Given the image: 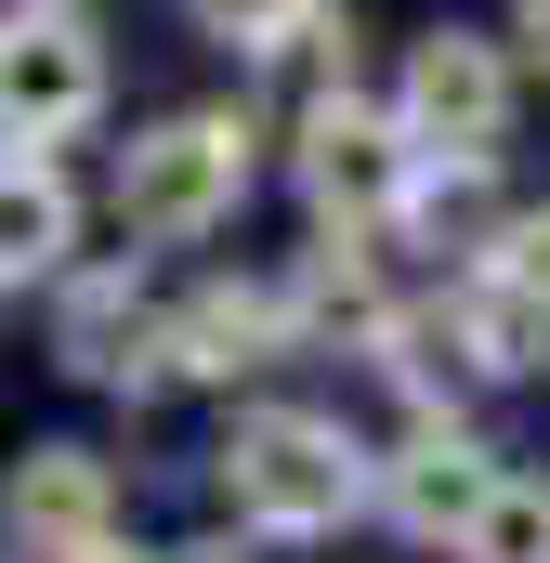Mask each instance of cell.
<instances>
[{"label":"cell","mask_w":550,"mask_h":563,"mask_svg":"<svg viewBox=\"0 0 550 563\" xmlns=\"http://www.w3.org/2000/svg\"><path fill=\"white\" fill-rule=\"evenodd\" d=\"M210 485L250 538H341L354 511H381V459L328 407H237L210 445Z\"/></svg>","instance_id":"cell-1"},{"label":"cell","mask_w":550,"mask_h":563,"mask_svg":"<svg viewBox=\"0 0 550 563\" xmlns=\"http://www.w3.org/2000/svg\"><path fill=\"white\" fill-rule=\"evenodd\" d=\"M250 184H263V106L250 92L237 106H170L119 144V236L132 250H197L250 210Z\"/></svg>","instance_id":"cell-2"},{"label":"cell","mask_w":550,"mask_h":563,"mask_svg":"<svg viewBox=\"0 0 550 563\" xmlns=\"http://www.w3.org/2000/svg\"><path fill=\"white\" fill-rule=\"evenodd\" d=\"M419 132L394 92H341V106H315L301 132H288V184H301V210H315V236H394L419 197Z\"/></svg>","instance_id":"cell-3"},{"label":"cell","mask_w":550,"mask_h":563,"mask_svg":"<svg viewBox=\"0 0 550 563\" xmlns=\"http://www.w3.org/2000/svg\"><path fill=\"white\" fill-rule=\"evenodd\" d=\"M394 106H407L419 157L498 170V144H512V119H525L512 26H419V40H407V66H394Z\"/></svg>","instance_id":"cell-4"},{"label":"cell","mask_w":550,"mask_h":563,"mask_svg":"<svg viewBox=\"0 0 550 563\" xmlns=\"http://www.w3.org/2000/svg\"><path fill=\"white\" fill-rule=\"evenodd\" d=\"M92 119H106V40L66 0H13V40H0V132H13V157H66Z\"/></svg>","instance_id":"cell-5"},{"label":"cell","mask_w":550,"mask_h":563,"mask_svg":"<svg viewBox=\"0 0 550 563\" xmlns=\"http://www.w3.org/2000/svg\"><path fill=\"white\" fill-rule=\"evenodd\" d=\"M53 367L92 380V394H170V380H184V354H170V301H157L132 263L66 276V288H53Z\"/></svg>","instance_id":"cell-6"},{"label":"cell","mask_w":550,"mask_h":563,"mask_svg":"<svg viewBox=\"0 0 550 563\" xmlns=\"http://www.w3.org/2000/svg\"><path fill=\"white\" fill-rule=\"evenodd\" d=\"M498 485H512V459L459 420V407H446V420H407L394 445H381V525H394L407 551H459Z\"/></svg>","instance_id":"cell-7"},{"label":"cell","mask_w":550,"mask_h":563,"mask_svg":"<svg viewBox=\"0 0 550 563\" xmlns=\"http://www.w3.org/2000/svg\"><path fill=\"white\" fill-rule=\"evenodd\" d=\"M170 354H184V380H210V394L288 367V354H301L288 276H210V288H184V301H170Z\"/></svg>","instance_id":"cell-8"},{"label":"cell","mask_w":550,"mask_h":563,"mask_svg":"<svg viewBox=\"0 0 550 563\" xmlns=\"http://www.w3.org/2000/svg\"><path fill=\"white\" fill-rule=\"evenodd\" d=\"M0 511H13V563H92L119 538V472L92 445H26Z\"/></svg>","instance_id":"cell-9"},{"label":"cell","mask_w":550,"mask_h":563,"mask_svg":"<svg viewBox=\"0 0 550 563\" xmlns=\"http://www.w3.org/2000/svg\"><path fill=\"white\" fill-rule=\"evenodd\" d=\"M432 328L459 341V367H472V380H550V288H525L498 250H485V263H459V276L432 288Z\"/></svg>","instance_id":"cell-10"},{"label":"cell","mask_w":550,"mask_h":563,"mask_svg":"<svg viewBox=\"0 0 550 563\" xmlns=\"http://www.w3.org/2000/svg\"><path fill=\"white\" fill-rule=\"evenodd\" d=\"M79 276V184H66V157H13V184H0V288L26 301V288H66Z\"/></svg>","instance_id":"cell-11"},{"label":"cell","mask_w":550,"mask_h":563,"mask_svg":"<svg viewBox=\"0 0 550 563\" xmlns=\"http://www.w3.org/2000/svg\"><path fill=\"white\" fill-rule=\"evenodd\" d=\"M446 563H550V472H512L485 511H472V538Z\"/></svg>","instance_id":"cell-12"},{"label":"cell","mask_w":550,"mask_h":563,"mask_svg":"<svg viewBox=\"0 0 550 563\" xmlns=\"http://www.w3.org/2000/svg\"><path fill=\"white\" fill-rule=\"evenodd\" d=\"M184 13H197V40H223V53L250 66V53H275V40L315 13V0H184Z\"/></svg>","instance_id":"cell-13"},{"label":"cell","mask_w":550,"mask_h":563,"mask_svg":"<svg viewBox=\"0 0 550 563\" xmlns=\"http://www.w3.org/2000/svg\"><path fill=\"white\" fill-rule=\"evenodd\" d=\"M498 263H512L525 288H550V197H525V210H512V236H498Z\"/></svg>","instance_id":"cell-14"},{"label":"cell","mask_w":550,"mask_h":563,"mask_svg":"<svg viewBox=\"0 0 550 563\" xmlns=\"http://www.w3.org/2000/svg\"><path fill=\"white\" fill-rule=\"evenodd\" d=\"M512 53H525V66H550V0H512Z\"/></svg>","instance_id":"cell-15"},{"label":"cell","mask_w":550,"mask_h":563,"mask_svg":"<svg viewBox=\"0 0 550 563\" xmlns=\"http://www.w3.org/2000/svg\"><path fill=\"white\" fill-rule=\"evenodd\" d=\"M92 563H184V551H144V538H106Z\"/></svg>","instance_id":"cell-16"}]
</instances>
